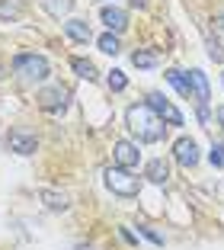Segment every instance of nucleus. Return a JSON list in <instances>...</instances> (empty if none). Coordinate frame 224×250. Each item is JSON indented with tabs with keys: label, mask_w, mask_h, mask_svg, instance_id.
I'll return each mask as SVG.
<instances>
[{
	"label": "nucleus",
	"mask_w": 224,
	"mask_h": 250,
	"mask_svg": "<svg viewBox=\"0 0 224 250\" xmlns=\"http://www.w3.org/2000/svg\"><path fill=\"white\" fill-rule=\"evenodd\" d=\"M106 186L116 196H125V199H131V196H138V189H141V183H138V177L131 173V170H125V167H109L106 170Z\"/></svg>",
	"instance_id": "obj_3"
},
{
	"label": "nucleus",
	"mask_w": 224,
	"mask_h": 250,
	"mask_svg": "<svg viewBox=\"0 0 224 250\" xmlns=\"http://www.w3.org/2000/svg\"><path fill=\"white\" fill-rule=\"evenodd\" d=\"M96 45H100V52H106V55H119V52H122L116 32H102V36L96 39Z\"/></svg>",
	"instance_id": "obj_17"
},
{
	"label": "nucleus",
	"mask_w": 224,
	"mask_h": 250,
	"mask_svg": "<svg viewBox=\"0 0 224 250\" xmlns=\"http://www.w3.org/2000/svg\"><path fill=\"white\" fill-rule=\"evenodd\" d=\"M13 74H16V77H22V81L36 83V81H45V77L51 74V64L42 58V55L22 52V55H16V58H13Z\"/></svg>",
	"instance_id": "obj_2"
},
{
	"label": "nucleus",
	"mask_w": 224,
	"mask_h": 250,
	"mask_svg": "<svg viewBox=\"0 0 224 250\" xmlns=\"http://www.w3.org/2000/svg\"><path fill=\"white\" fill-rule=\"evenodd\" d=\"M163 77H166L170 83H173L176 90H180V96L192 100V83H189V74H183V71H176V67H170V71H166Z\"/></svg>",
	"instance_id": "obj_14"
},
{
	"label": "nucleus",
	"mask_w": 224,
	"mask_h": 250,
	"mask_svg": "<svg viewBox=\"0 0 224 250\" xmlns=\"http://www.w3.org/2000/svg\"><path fill=\"white\" fill-rule=\"evenodd\" d=\"M71 67L77 71V77H83V81H96V77H100L96 64H93V61H87V58H71Z\"/></svg>",
	"instance_id": "obj_16"
},
{
	"label": "nucleus",
	"mask_w": 224,
	"mask_h": 250,
	"mask_svg": "<svg viewBox=\"0 0 224 250\" xmlns=\"http://www.w3.org/2000/svg\"><path fill=\"white\" fill-rule=\"evenodd\" d=\"M131 64L141 67V71H147V67H157V64H160V52H157V48H138V52L131 55Z\"/></svg>",
	"instance_id": "obj_12"
},
{
	"label": "nucleus",
	"mask_w": 224,
	"mask_h": 250,
	"mask_svg": "<svg viewBox=\"0 0 224 250\" xmlns=\"http://www.w3.org/2000/svg\"><path fill=\"white\" fill-rule=\"evenodd\" d=\"M218 125L224 128V106H218Z\"/></svg>",
	"instance_id": "obj_24"
},
{
	"label": "nucleus",
	"mask_w": 224,
	"mask_h": 250,
	"mask_svg": "<svg viewBox=\"0 0 224 250\" xmlns=\"http://www.w3.org/2000/svg\"><path fill=\"white\" fill-rule=\"evenodd\" d=\"M112 157H116V164L119 167H125V170H131V167H138V161H141V151H138V145L135 141H116L112 145Z\"/></svg>",
	"instance_id": "obj_7"
},
{
	"label": "nucleus",
	"mask_w": 224,
	"mask_h": 250,
	"mask_svg": "<svg viewBox=\"0 0 224 250\" xmlns=\"http://www.w3.org/2000/svg\"><path fill=\"white\" fill-rule=\"evenodd\" d=\"M147 106L157 112V119L163 125H183V122H186V119H183V112L176 109V106L170 103L163 93H147Z\"/></svg>",
	"instance_id": "obj_4"
},
{
	"label": "nucleus",
	"mask_w": 224,
	"mask_h": 250,
	"mask_svg": "<svg viewBox=\"0 0 224 250\" xmlns=\"http://www.w3.org/2000/svg\"><path fill=\"white\" fill-rule=\"evenodd\" d=\"M77 250H90V247H87V244H77Z\"/></svg>",
	"instance_id": "obj_27"
},
{
	"label": "nucleus",
	"mask_w": 224,
	"mask_h": 250,
	"mask_svg": "<svg viewBox=\"0 0 224 250\" xmlns=\"http://www.w3.org/2000/svg\"><path fill=\"white\" fill-rule=\"evenodd\" d=\"M208 161H211V167H224V145H221V141H218V145H211Z\"/></svg>",
	"instance_id": "obj_20"
},
{
	"label": "nucleus",
	"mask_w": 224,
	"mask_h": 250,
	"mask_svg": "<svg viewBox=\"0 0 224 250\" xmlns=\"http://www.w3.org/2000/svg\"><path fill=\"white\" fill-rule=\"evenodd\" d=\"M138 231H141V234H144V237H147L151 244H157V247H163V234H157L154 228H147V225H138Z\"/></svg>",
	"instance_id": "obj_21"
},
{
	"label": "nucleus",
	"mask_w": 224,
	"mask_h": 250,
	"mask_svg": "<svg viewBox=\"0 0 224 250\" xmlns=\"http://www.w3.org/2000/svg\"><path fill=\"white\" fill-rule=\"evenodd\" d=\"M39 196H42V202H45V206L51 208V212H64V208L71 206V202H67V196H64V192H55V189H42V192H39Z\"/></svg>",
	"instance_id": "obj_15"
},
{
	"label": "nucleus",
	"mask_w": 224,
	"mask_h": 250,
	"mask_svg": "<svg viewBox=\"0 0 224 250\" xmlns=\"http://www.w3.org/2000/svg\"><path fill=\"white\" fill-rule=\"evenodd\" d=\"M147 0H131V7H144Z\"/></svg>",
	"instance_id": "obj_25"
},
{
	"label": "nucleus",
	"mask_w": 224,
	"mask_h": 250,
	"mask_svg": "<svg viewBox=\"0 0 224 250\" xmlns=\"http://www.w3.org/2000/svg\"><path fill=\"white\" fill-rule=\"evenodd\" d=\"M42 3H45V10H48L51 16H64L67 10H71L74 0H42Z\"/></svg>",
	"instance_id": "obj_19"
},
{
	"label": "nucleus",
	"mask_w": 224,
	"mask_h": 250,
	"mask_svg": "<svg viewBox=\"0 0 224 250\" xmlns=\"http://www.w3.org/2000/svg\"><path fill=\"white\" fill-rule=\"evenodd\" d=\"M125 122H128L131 135H135L138 141H144V145H157V141L166 135V125L160 122L157 112H154L147 103L128 106V112H125Z\"/></svg>",
	"instance_id": "obj_1"
},
{
	"label": "nucleus",
	"mask_w": 224,
	"mask_h": 250,
	"mask_svg": "<svg viewBox=\"0 0 224 250\" xmlns=\"http://www.w3.org/2000/svg\"><path fill=\"white\" fill-rule=\"evenodd\" d=\"M208 55H211L215 61H221V48H218V42H211V45H208Z\"/></svg>",
	"instance_id": "obj_22"
},
{
	"label": "nucleus",
	"mask_w": 224,
	"mask_h": 250,
	"mask_svg": "<svg viewBox=\"0 0 224 250\" xmlns=\"http://www.w3.org/2000/svg\"><path fill=\"white\" fill-rule=\"evenodd\" d=\"M221 87H224V74H221Z\"/></svg>",
	"instance_id": "obj_28"
},
{
	"label": "nucleus",
	"mask_w": 224,
	"mask_h": 250,
	"mask_svg": "<svg viewBox=\"0 0 224 250\" xmlns=\"http://www.w3.org/2000/svg\"><path fill=\"white\" fill-rule=\"evenodd\" d=\"M122 237H125V241H128V244H131V247H138V237H135V234H131V231H128V228H122Z\"/></svg>",
	"instance_id": "obj_23"
},
{
	"label": "nucleus",
	"mask_w": 224,
	"mask_h": 250,
	"mask_svg": "<svg viewBox=\"0 0 224 250\" xmlns=\"http://www.w3.org/2000/svg\"><path fill=\"white\" fill-rule=\"evenodd\" d=\"M189 83H192V100L199 106H208L211 100V87H208V77H205V71H189Z\"/></svg>",
	"instance_id": "obj_9"
},
{
	"label": "nucleus",
	"mask_w": 224,
	"mask_h": 250,
	"mask_svg": "<svg viewBox=\"0 0 224 250\" xmlns=\"http://www.w3.org/2000/svg\"><path fill=\"white\" fill-rule=\"evenodd\" d=\"M64 32H67V39H74V42H90V22L87 20H67Z\"/></svg>",
	"instance_id": "obj_13"
},
{
	"label": "nucleus",
	"mask_w": 224,
	"mask_h": 250,
	"mask_svg": "<svg viewBox=\"0 0 224 250\" xmlns=\"http://www.w3.org/2000/svg\"><path fill=\"white\" fill-rule=\"evenodd\" d=\"M7 147L13 151V154L29 157V154L39 151V138L32 132H26V128H10V132H7Z\"/></svg>",
	"instance_id": "obj_6"
},
{
	"label": "nucleus",
	"mask_w": 224,
	"mask_h": 250,
	"mask_svg": "<svg viewBox=\"0 0 224 250\" xmlns=\"http://www.w3.org/2000/svg\"><path fill=\"white\" fill-rule=\"evenodd\" d=\"M173 157H176V164L180 167H195L199 164V145H195L192 138H176V145H173Z\"/></svg>",
	"instance_id": "obj_8"
},
{
	"label": "nucleus",
	"mask_w": 224,
	"mask_h": 250,
	"mask_svg": "<svg viewBox=\"0 0 224 250\" xmlns=\"http://www.w3.org/2000/svg\"><path fill=\"white\" fill-rule=\"evenodd\" d=\"M218 26H221V32H224V13H221V20H218Z\"/></svg>",
	"instance_id": "obj_26"
},
{
	"label": "nucleus",
	"mask_w": 224,
	"mask_h": 250,
	"mask_svg": "<svg viewBox=\"0 0 224 250\" xmlns=\"http://www.w3.org/2000/svg\"><path fill=\"white\" fill-rule=\"evenodd\" d=\"M100 20H102V26H106L109 32H125L128 29V13L119 10V7H102Z\"/></svg>",
	"instance_id": "obj_10"
},
{
	"label": "nucleus",
	"mask_w": 224,
	"mask_h": 250,
	"mask_svg": "<svg viewBox=\"0 0 224 250\" xmlns=\"http://www.w3.org/2000/svg\"><path fill=\"white\" fill-rule=\"evenodd\" d=\"M106 87L112 90V93H122V90L128 87V77H125L122 71H109V77H106Z\"/></svg>",
	"instance_id": "obj_18"
},
{
	"label": "nucleus",
	"mask_w": 224,
	"mask_h": 250,
	"mask_svg": "<svg viewBox=\"0 0 224 250\" xmlns=\"http://www.w3.org/2000/svg\"><path fill=\"white\" fill-rule=\"evenodd\" d=\"M36 100H39V109H45V112H64L67 109V100H71V93H67L64 87H45V90H39L36 93Z\"/></svg>",
	"instance_id": "obj_5"
},
{
	"label": "nucleus",
	"mask_w": 224,
	"mask_h": 250,
	"mask_svg": "<svg viewBox=\"0 0 224 250\" xmlns=\"http://www.w3.org/2000/svg\"><path fill=\"white\" fill-rule=\"evenodd\" d=\"M144 177L151 180L154 186H163L166 180H170V164H166L163 157H154V161L144 164Z\"/></svg>",
	"instance_id": "obj_11"
}]
</instances>
